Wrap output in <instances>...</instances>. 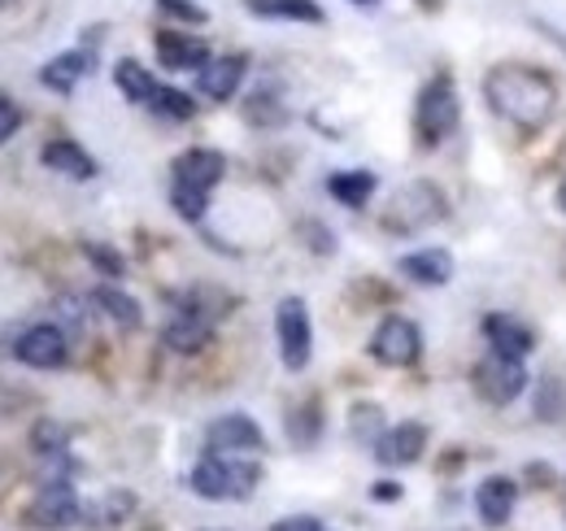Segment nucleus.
Wrapping results in <instances>:
<instances>
[{
  "mask_svg": "<svg viewBox=\"0 0 566 531\" xmlns=\"http://www.w3.org/2000/svg\"><path fill=\"white\" fill-rule=\"evenodd\" d=\"M157 62H161V70H197L201 74V70L210 66V49L197 35L157 31Z\"/></svg>",
  "mask_w": 566,
  "mask_h": 531,
  "instance_id": "15",
  "label": "nucleus"
},
{
  "mask_svg": "<svg viewBox=\"0 0 566 531\" xmlns=\"http://www.w3.org/2000/svg\"><path fill=\"white\" fill-rule=\"evenodd\" d=\"M87 70H92V53H83V49H71V53L53 58L49 66L40 70V83H44V87H53V92H62V96H71L74 83H78Z\"/></svg>",
  "mask_w": 566,
  "mask_h": 531,
  "instance_id": "20",
  "label": "nucleus"
},
{
  "mask_svg": "<svg viewBox=\"0 0 566 531\" xmlns=\"http://www.w3.org/2000/svg\"><path fill=\"white\" fill-rule=\"evenodd\" d=\"M114 83H118V92H123L132 105H144V101H153V92H157V79H153V70H144L136 58H123V62L114 66Z\"/></svg>",
  "mask_w": 566,
  "mask_h": 531,
  "instance_id": "24",
  "label": "nucleus"
},
{
  "mask_svg": "<svg viewBox=\"0 0 566 531\" xmlns=\"http://www.w3.org/2000/svg\"><path fill=\"white\" fill-rule=\"evenodd\" d=\"M423 4H436V0H423Z\"/></svg>",
  "mask_w": 566,
  "mask_h": 531,
  "instance_id": "38",
  "label": "nucleus"
},
{
  "mask_svg": "<svg viewBox=\"0 0 566 531\" xmlns=\"http://www.w3.org/2000/svg\"><path fill=\"white\" fill-rule=\"evenodd\" d=\"M375 188H379V179L370 170H340V175L327 179V192L340 205H349V209H361L366 200L375 197Z\"/></svg>",
  "mask_w": 566,
  "mask_h": 531,
  "instance_id": "22",
  "label": "nucleus"
},
{
  "mask_svg": "<svg viewBox=\"0 0 566 531\" xmlns=\"http://www.w3.org/2000/svg\"><path fill=\"white\" fill-rule=\"evenodd\" d=\"M458 118H462V105H458V92H453V79L449 74H436L419 92V105H415V135L423 148H436L440 139L458 132Z\"/></svg>",
  "mask_w": 566,
  "mask_h": 531,
  "instance_id": "3",
  "label": "nucleus"
},
{
  "mask_svg": "<svg viewBox=\"0 0 566 531\" xmlns=\"http://www.w3.org/2000/svg\"><path fill=\"white\" fill-rule=\"evenodd\" d=\"M318 431H323V418H318V400H305L301 409H292V414H287V436H292V445L310 449V445L318 440Z\"/></svg>",
  "mask_w": 566,
  "mask_h": 531,
  "instance_id": "26",
  "label": "nucleus"
},
{
  "mask_svg": "<svg viewBox=\"0 0 566 531\" xmlns=\"http://www.w3.org/2000/svg\"><path fill=\"white\" fill-rule=\"evenodd\" d=\"M471 384H475V393L489 405H510L514 397H523V388H527L523 357H505V353L489 348V357H480V366L471 371Z\"/></svg>",
  "mask_w": 566,
  "mask_h": 531,
  "instance_id": "6",
  "label": "nucleus"
},
{
  "mask_svg": "<svg viewBox=\"0 0 566 531\" xmlns=\"http://www.w3.org/2000/svg\"><path fill=\"white\" fill-rule=\"evenodd\" d=\"M157 4H161L166 13H175V18H184V22H197V27L206 22V9L192 4V0H157Z\"/></svg>",
  "mask_w": 566,
  "mask_h": 531,
  "instance_id": "32",
  "label": "nucleus"
},
{
  "mask_svg": "<svg viewBox=\"0 0 566 531\" xmlns=\"http://www.w3.org/2000/svg\"><path fill=\"white\" fill-rule=\"evenodd\" d=\"M558 409H563V388H558V379H549V397L541 393V414L545 418H558Z\"/></svg>",
  "mask_w": 566,
  "mask_h": 531,
  "instance_id": "34",
  "label": "nucleus"
},
{
  "mask_svg": "<svg viewBox=\"0 0 566 531\" xmlns=\"http://www.w3.org/2000/svg\"><path fill=\"white\" fill-rule=\"evenodd\" d=\"M13 357L22 366H31V371H57L71 357V335L62 332L57 323H35V327H27V332L18 335Z\"/></svg>",
  "mask_w": 566,
  "mask_h": 531,
  "instance_id": "10",
  "label": "nucleus"
},
{
  "mask_svg": "<svg viewBox=\"0 0 566 531\" xmlns=\"http://www.w3.org/2000/svg\"><path fill=\"white\" fill-rule=\"evenodd\" d=\"M370 497H375V501H401V488L384 479V483H375V488H370Z\"/></svg>",
  "mask_w": 566,
  "mask_h": 531,
  "instance_id": "35",
  "label": "nucleus"
},
{
  "mask_svg": "<svg viewBox=\"0 0 566 531\" xmlns=\"http://www.w3.org/2000/svg\"><path fill=\"white\" fill-rule=\"evenodd\" d=\"M271 531H323V523L314 514H292V519H280Z\"/></svg>",
  "mask_w": 566,
  "mask_h": 531,
  "instance_id": "33",
  "label": "nucleus"
},
{
  "mask_svg": "<svg viewBox=\"0 0 566 531\" xmlns=\"http://www.w3.org/2000/svg\"><path fill=\"white\" fill-rule=\"evenodd\" d=\"M170 205H175V214H179V218L201 222V218H206V209H210V197H206V192H188V188H170Z\"/></svg>",
  "mask_w": 566,
  "mask_h": 531,
  "instance_id": "29",
  "label": "nucleus"
},
{
  "mask_svg": "<svg viewBox=\"0 0 566 531\" xmlns=\"http://www.w3.org/2000/svg\"><path fill=\"white\" fill-rule=\"evenodd\" d=\"M18 127H22V110H18V101H9V96L0 92V144L13 139Z\"/></svg>",
  "mask_w": 566,
  "mask_h": 531,
  "instance_id": "30",
  "label": "nucleus"
},
{
  "mask_svg": "<svg viewBox=\"0 0 566 531\" xmlns=\"http://www.w3.org/2000/svg\"><path fill=\"white\" fill-rule=\"evenodd\" d=\"M419 353H423V332L401 314H388L370 335V357L379 366H415Z\"/></svg>",
  "mask_w": 566,
  "mask_h": 531,
  "instance_id": "9",
  "label": "nucleus"
},
{
  "mask_svg": "<svg viewBox=\"0 0 566 531\" xmlns=\"http://www.w3.org/2000/svg\"><path fill=\"white\" fill-rule=\"evenodd\" d=\"M357 4H370V0H357Z\"/></svg>",
  "mask_w": 566,
  "mask_h": 531,
  "instance_id": "37",
  "label": "nucleus"
},
{
  "mask_svg": "<svg viewBox=\"0 0 566 531\" xmlns=\"http://www.w3.org/2000/svg\"><path fill=\"white\" fill-rule=\"evenodd\" d=\"M161 118H170V123H188L192 114H197V101L188 96V92H179V87H161L157 83V92H153V101H148Z\"/></svg>",
  "mask_w": 566,
  "mask_h": 531,
  "instance_id": "25",
  "label": "nucleus"
},
{
  "mask_svg": "<svg viewBox=\"0 0 566 531\" xmlns=\"http://www.w3.org/2000/svg\"><path fill=\"white\" fill-rule=\"evenodd\" d=\"M83 258L96 266L105 279H123V274H127L123 253H118V249H109V244H101V240H83Z\"/></svg>",
  "mask_w": 566,
  "mask_h": 531,
  "instance_id": "27",
  "label": "nucleus"
},
{
  "mask_svg": "<svg viewBox=\"0 0 566 531\" xmlns=\"http://www.w3.org/2000/svg\"><path fill=\"white\" fill-rule=\"evenodd\" d=\"M170 175H175L170 188H188V192H206L210 197L213 188L222 184V175H227V157L218 148H188V153L175 157Z\"/></svg>",
  "mask_w": 566,
  "mask_h": 531,
  "instance_id": "11",
  "label": "nucleus"
},
{
  "mask_svg": "<svg viewBox=\"0 0 566 531\" xmlns=\"http://www.w3.org/2000/svg\"><path fill=\"white\" fill-rule=\"evenodd\" d=\"M57 310H62V323H71L74 335L87 327V314H83V310H87V301H78V296H62V305H57ZM62 323H57V327H62Z\"/></svg>",
  "mask_w": 566,
  "mask_h": 531,
  "instance_id": "31",
  "label": "nucleus"
},
{
  "mask_svg": "<svg viewBox=\"0 0 566 531\" xmlns=\"http://www.w3.org/2000/svg\"><path fill=\"white\" fill-rule=\"evenodd\" d=\"M258 479H262V466L244 462L240 454L206 449V458L192 466V492L206 501H244V497H253Z\"/></svg>",
  "mask_w": 566,
  "mask_h": 531,
  "instance_id": "2",
  "label": "nucleus"
},
{
  "mask_svg": "<svg viewBox=\"0 0 566 531\" xmlns=\"http://www.w3.org/2000/svg\"><path fill=\"white\" fill-rule=\"evenodd\" d=\"M397 270L410 279V283H419V288H440V283H449L453 279V258L444 253V249H419V253H406Z\"/></svg>",
  "mask_w": 566,
  "mask_h": 531,
  "instance_id": "17",
  "label": "nucleus"
},
{
  "mask_svg": "<svg viewBox=\"0 0 566 531\" xmlns=\"http://www.w3.org/2000/svg\"><path fill=\"white\" fill-rule=\"evenodd\" d=\"M206 296H210V292H188V296L179 301V310H175L170 323L161 327V344H166V348H175V353H201V348L210 344L218 310L206 305Z\"/></svg>",
  "mask_w": 566,
  "mask_h": 531,
  "instance_id": "4",
  "label": "nucleus"
},
{
  "mask_svg": "<svg viewBox=\"0 0 566 531\" xmlns=\"http://www.w3.org/2000/svg\"><path fill=\"white\" fill-rule=\"evenodd\" d=\"M484 340H489V348L505 353V357H527L532 344H536V335L527 332L518 319H510V314H489L484 319Z\"/></svg>",
  "mask_w": 566,
  "mask_h": 531,
  "instance_id": "18",
  "label": "nucleus"
},
{
  "mask_svg": "<svg viewBox=\"0 0 566 531\" xmlns=\"http://www.w3.org/2000/svg\"><path fill=\"white\" fill-rule=\"evenodd\" d=\"M92 305H101L123 332H136L144 323V310H140V301L136 296H127L123 288H114V283H101L96 292H92Z\"/></svg>",
  "mask_w": 566,
  "mask_h": 531,
  "instance_id": "21",
  "label": "nucleus"
},
{
  "mask_svg": "<svg viewBox=\"0 0 566 531\" xmlns=\"http://www.w3.org/2000/svg\"><path fill=\"white\" fill-rule=\"evenodd\" d=\"M440 218H444V197H440V188H431V184H410V188H401V192L392 197L388 214H384V227L410 236V231H423V227L440 222Z\"/></svg>",
  "mask_w": 566,
  "mask_h": 531,
  "instance_id": "5",
  "label": "nucleus"
},
{
  "mask_svg": "<svg viewBox=\"0 0 566 531\" xmlns=\"http://www.w3.org/2000/svg\"><path fill=\"white\" fill-rule=\"evenodd\" d=\"M244 9L258 18H283V22H323L318 0H244Z\"/></svg>",
  "mask_w": 566,
  "mask_h": 531,
  "instance_id": "23",
  "label": "nucleus"
},
{
  "mask_svg": "<svg viewBox=\"0 0 566 531\" xmlns=\"http://www.w3.org/2000/svg\"><path fill=\"white\" fill-rule=\"evenodd\" d=\"M427 449V427L423 423H397L375 440V462L379 466H410L419 462Z\"/></svg>",
  "mask_w": 566,
  "mask_h": 531,
  "instance_id": "13",
  "label": "nucleus"
},
{
  "mask_svg": "<svg viewBox=\"0 0 566 531\" xmlns=\"http://www.w3.org/2000/svg\"><path fill=\"white\" fill-rule=\"evenodd\" d=\"M484 96L493 105L496 118L514 123L518 132H541L554 118L558 105V87L545 70L532 66H496L484 79Z\"/></svg>",
  "mask_w": 566,
  "mask_h": 531,
  "instance_id": "1",
  "label": "nucleus"
},
{
  "mask_svg": "<svg viewBox=\"0 0 566 531\" xmlns=\"http://www.w3.org/2000/svg\"><path fill=\"white\" fill-rule=\"evenodd\" d=\"M275 332H280V357L287 371H305L310 353H314V327H310V310L301 296H283L275 310Z\"/></svg>",
  "mask_w": 566,
  "mask_h": 531,
  "instance_id": "7",
  "label": "nucleus"
},
{
  "mask_svg": "<svg viewBox=\"0 0 566 531\" xmlns=\"http://www.w3.org/2000/svg\"><path fill=\"white\" fill-rule=\"evenodd\" d=\"M558 205L566 209V179H563V188H558Z\"/></svg>",
  "mask_w": 566,
  "mask_h": 531,
  "instance_id": "36",
  "label": "nucleus"
},
{
  "mask_svg": "<svg viewBox=\"0 0 566 531\" xmlns=\"http://www.w3.org/2000/svg\"><path fill=\"white\" fill-rule=\"evenodd\" d=\"M384 431H388V427H384L379 405H357V409H354V436H357V440H361V445H375Z\"/></svg>",
  "mask_w": 566,
  "mask_h": 531,
  "instance_id": "28",
  "label": "nucleus"
},
{
  "mask_svg": "<svg viewBox=\"0 0 566 531\" xmlns=\"http://www.w3.org/2000/svg\"><path fill=\"white\" fill-rule=\"evenodd\" d=\"M518 506V483L510 475H489L480 488H475V514L489 523V528H505L510 514Z\"/></svg>",
  "mask_w": 566,
  "mask_h": 531,
  "instance_id": "14",
  "label": "nucleus"
},
{
  "mask_svg": "<svg viewBox=\"0 0 566 531\" xmlns=\"http://www.w3.org/2000/svg\"><path fill=\"white\" fill-rule=\"evenodd\" d=\"M40 162L49 166V170H57V175H66V179H96V157L92 153H83L74 139H49L44 144V153H40Z\"/></svg>",
  "mask_w": 566,
  "mask_h": 531,
  "instance_id": "16",
  "label": "nucleus"
},
{
  "mask_svg": "<svg viewBox=\"0 0 566 531\" xmlns=\"http://www.w3.org/2000/svg\"><path fill=\"white\" fill-rule=\"evenodd\" d=\"M78 519H83V506H78V492H74L66 479H49L35 492V501L27 506V523L40 531L78 528Z\"/></svg>",
  "mask_w": 566,
  "mask_h": 531,
  "instance_id": "8",
  "label": "nucleus"
},
{
  "mask_svg": "<svg viewBox=\"0 0 566 531\" xmlns=\"http://www.w3.org/2000/svg\"><path fill=\"white\" fill-rule=\"evenodd\" d=\"M206 449H213V454H262L266 436L249 414H222L206 431Z\"/></svg>",
  "mask_w": 566,
  "mask_h": 531,
  "instance_id": "12",
  "label": "nucleus"
},
{
  "mask_svg": "<svg viewBox=\"0 0 566 531\" xmlns=\"http://www.w3.org/2000/svg\"><path fill=\"white\" fill-rule=\"evenodd\" d=\"M244 58H218L210 66L197 74V83H201V96H210V101H231L235 96V87H240V79H244Z\"/></svg>",
  "mask_w": 566,
  "mask_h": 531,
  "instance_id": "19",
  "label": "nucleus"
}]
</instances>
